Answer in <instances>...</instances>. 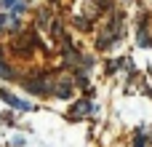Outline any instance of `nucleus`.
<instances>
[{
    "mask_svg": "<svg viewBox=\"0 0 152 147\" xmlns=\"http://www.w3.org/2000/svg\"><path fill=\"white\" fill-rule=\"evenodd\" d=\"M139 46H142V48H150L152 46V37H150V32L144 29V24L139 27Z\"/></svg>",
    "mask_w": 152,
    "mask_h": 147,
    "instance_id": "obj_9",
    "label": "nucleus"
},
{
    "mask_svg": "<svg viewBox=\"0 0 152 147\" xmlns=\"http://www.w3.org/2000/svg\"><path fill=\"white\" fill-rule=\"evenodd\" d=\"M0 8H11V11L21 13L27 8V0H0Z\"/></svg>",
    "mask_w": 152,
    "mask_h": 147,
    "instance_id": "obj_8",
    "label": "nucleus"
},
{
    "mask_svg": "<svg viewBox=\"0 0 152 147\" xmlns=\"http://www.w3.org/2000/svg\"><path fill=\"white\" fill-rule=\"evenodd\" d=\"M24 88H27V91H32V94H40V96L53 94V83H51V78H48V75H40V78L27 80V83H24Z\"/></svg>",
    "mask_w": 152,
    "mask_h": 147,
    "instance_id": "obj_2",
    "label": "nucleus"
},
{
    "mask_svg": "<svg viewBox=\"0 0 152 147\" xmlns=\"http://www.w3.org/2000/svg\"><path fill=\"white\" fill-rule=\"evenodd\" d=\"M134 147H150V137H147V129L139 126L134 131Z\"/></svg>",
    "mask_w": 152,
    "mask_h": 147,
    "instance_id": "obj_7",
    "label": "nucleus"
},
{
    "mask_svg": "<svg viewBox=\"0 0 152 147\" xmlns=\"http://www.w3.org/2000/svg\"><path fill=\"white\" fill-rule=\"evenodd\" d=\"M0 99H3L8 107L19 110V112H32V110H35V104H29V102H24V99H19V96H13V94L5 91V88H0Z\"/></svg>",
    "mask_w": 152,
    "mask_h": 147,
    "instance_id": "obj_3",
    "label": "nucleus"
},
{
    "mask_svg": "<svg viewBox=\"0 0 152 147\" xmlns=\"http://www.w3.org/2000/svg\"><path fill=\"white\" fill-rule=\"evenodd\" d=\"M3 29H11V32L21 29V21H19V16H5V13H0V32H3Z\"/></svg>",
    "mask_w": 152,
    "mask_h": 147,
    "instance_id": "obj_5",
    "label": "nucleus"
},
{
    "mask_svg": "<svg viewBox=\"0 0 152 147\" xmlns=\"http://www.w3.org/2000/svg\"><path fill=\"white\" fill-rule=\"evenodd\" d=\"M123 13H112V19L104 24V29H102V35H99V48L102 51H110L112 46H118L120 40H123Z\"/></svg>",
    "mask_w": 152,
    "mask_h": 147,
    "instance_id": "obj_1",
    "label": "nucleus"
},
{
    "mask_svg": "<svg viewBox=\"0 0 152 147\" xmlns=\"http://www.w3.org/2000/svg\"><path fill=\"white\" fill-rule=\"evenodd\" d=\"M88 112H94V104H91V99H80V102H75L72 118H80V115H88Z\"/></svg>",
    "mask_w": 152,
    "mask_h": 147,
    "instance_id": "obj_6",
    "label": "nucleus"
},
{
    "mask_svg": "<svg viewBox=\"0 0 152 147\" xmlns=\"http://www.w3.org/2000/svg\"><path fill=\"white\" fill-rule=\"evenodd\" d=\"M53 94L61 96V99H67V96L72 94V80H69V78H56V80H53Z\"/></svg>",
    "mask_w": 152,
    "mask_h": 147,
    "instance_id": "obj_4",
    "label": "nucleus"
},
{
    "mask_svg": "<svg viewBox=\"0 0 152 147\" xmlns=\"http://www.w3.org/2000/svg\"><path fill=\"white\" fill-rule=\"evenodd\" d=\"M0 78H3V80H11V78H13V70H11L5 62H0Z\"/></svg>",
    "mask_w": 152,
    "mask_h": 147,
    "instance_id": "obj_10",
    "label": "nucleus"
}]
</instances>
